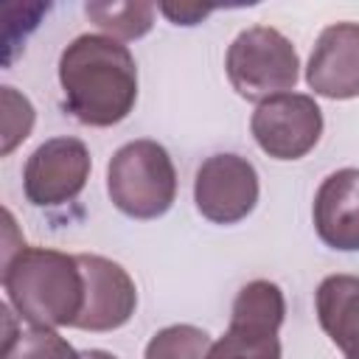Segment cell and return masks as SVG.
<instances>
[{
  "label": "cell",
  "mask_w": 359,
  "mask_h": 359,
  "mask_svg": "<svg viewBox=\"0 0 359 359\" xmlns=\"http://www.w3.org/2000/svg\"><path fill=\"white\" fill-rule=\"evenodd\" d=\"M210 345L213 342L208 331L188 323H177V325L160 328L149 339L143 359H208Z\"/></svg>",
  "instance_id": "15"
},
{
  "label": "cell",
  "mask_w": 359,
  "mask_h": 359,
  "mask_svg": "<svg viewBox=\"0 0 359 359\" xmlns=\"http://www.w3.org/2000/svg\"><path fill=\"white\" fill-rule=\"evenodd\" d=\"M84 275V306L73 328L81 331H115L126 325L137 306V289L132 275L112 258L81 252L76 255Z\"/></svg>",
  "instance_id": "8"
},
{
  "label": "cell",
  "mask_w": 359,
  "mask_h": 359,
  "mask_svg": "<svg viewBox=\"0 0 359 359\" xmlns=\"http://www.w3.org/2000/svg\"><path fill=\"white\" fill-rule=\"evenodd\" d=\"M317 320L345 356H359V278L328 275L314 292Z\"/></svg>",
  "instance_id": "11"
},
{
  "label": "cell",
  "mask_w": 359,
  "mask_h": 359,
  "mask_svg": "<svg viewBox=\"0 0 359 359\" xmlns=\"http://www.w3.org/2000/svg\"><path fill=\"white\" fill-rule=\"evenodd\" d=\"M311 219L323 244L342 252L359 250V168H339L320 182Z\"/></svg>",
  "instance_id": "10"
},
{
  "label": "cell",
  "mask_w": 359,
  "mask_h": 359,
  "mask_svg": "<svg viewBox=\"0 0 359 359\" xmlns=\"http://www.w3.org/2000/svg\"><path fill=\"white\" fill-rule=\"evenodd\" d=\"M0 104H3V154H11L17 143H22L34 129V107L31 101L17 93L14 87H0Z\"/></svg>",
  "instance_id": "17"
},
{
  "label": "cell",
  "mask_w": 359,
  "mask_h": 359,
  "mask_svg": "<svg viewBox=\"0 0 359 359\" xmlns=\"http://www.w3.org/2000/svg\"><path fill=\"white\" fill-rule=\"evenodd\" d=\"M345 359H359V356H345Z\"/></svg>",
  "instance_id": "20"
},
{
  "label": "cell",
  "mask_w": 359,
  "mask_h": 359,
  "mask_svg": "<svg viewBox=\"0 0 359 359\" xmlns=\"http://www.w3.org/2000/svg\"><path fill=\"white\" fill-rule=\"evenodd\" d=\"M81 359H118V356H112L109 351H98V348H93V351H84Z\"/></svg>",
  "instance_id": "19"
},
{
  "label": "cell",
  "mask_w": 359,
  "mask_h": 359,
  "mask_svg": "<svg viewBox=\"0 0 359 359\" xmlns=\"http://www.w3.org/2000/svg\"><path fill=\"white\" fill-rule=\"evenodd\" d=\"M258 171L241 154H210L196 168L194 202L213 224H236L247 219L258 202Z\"/></svg>",
  "instance_id": "6"
},
{
  "label": "cell",
  "mask_w": 359,
  "mask_h": 359,
  "mask_svg": "<svg viewBox=\"0 0 359 359\" xmlns=\"http://www.w3.org/2000/svg\"><path fill=\"white\" fill-rule=\"evenodd\" d=\"M112 205L129 219H157L177 199V168L157 140L123 143L107 165Z\"/></svg>",
  "instance_id": "3"
},
{
  "label": "cell",
  "mask_w": 359,
  "mask_h": 359,
  "mask_svg": "<svg viewBox=\"0 0 359 359\" xmlns=\"http://www.w3.org/2000/svg\"><path fill=\"white\" fill-rule=\"evenodd\" d=\"M65 109L84 126H115L137 101L132 50L107 34H81L59 56Z\"/></svg>",
  "instance_id": "1"
},
{
  "label": "cell",
  "mask_w": 359,
  "mask_h": 359,
  "mask_svg": "<svg viewBox=\"0 0 359 359\" xmlns=\"http://www.w3.org/2000/svg\"><path fill=\"white\" fill-rule=\"evenodd\" d=\"M3 292L17 317L31 325H73L84 306V275L76 255L22 247L3 261Z\"/></svg>",
  "instance_id": "2"
},
{
  "label": "cell",
  "mask_w": 359,
  "mask_h": 359,
  "mask_svg": "<svg viewBox=\"0 0 359 359\" xmlns=\"http://www.w3.org/2000/svg\"><path fill=\"white\" fill-rule=\"evenodd\" d=\"M0 359H81V353L65 337H59L56 328L31 325L17 331L14 339L3 342Z\"/></svg>",
  "instance_id": "16"
},
{
  "label": "cell",
  "mask_w": 359,
  "mask_h": 359,
  "mask_svg": "<svg viewBox=\"0 0 359 359\" xmlns=\"http://www.w3.org/2000/svg\"><path fill=\"white\" fill-rule=\"evenodd\" d=\"M84 14L112 39H140L154 22L151 3H87Z\"/></svg>",
  "instance_id": "14"
},
{
  "label": "cell",
  "mask_w": 359,
  "mask_h": 359,
  "mask_svg": "<svg viewBox=\"0 0 359 359\" xmlns=\"http://www.w3.org/2000/svg\"><path fill=\"white\" fill-rule=\"evenodd\" d=\"M208 11H210V8H199V6H194V8H188V6H180V8H174V6H163V14L171 17L177 25H196Z\"/></svg>",
  "instance_id": "18"
},
{
  "label": "cell",
  "mask_w": 359,
  "mask_h": 359,
  "mask_svg": "<svg viewBox=\"0 0 359 359\" xmlns=\"http://www.w3.org/2000/svg\"><path fill=\"white\" fill-rule=\"evenodd\" d=\"M90 168V151L79 137H50L31 151L22 168V191L36 208L65 205L84 191Z\"/></svg>",
  "instance_id": "7"
},
{
  "label": "cell",
  "mask_w": 359,
  "mask_h": 359,
  "mask_svg": "<svg viewBox=\"0 0 359 359\" xmlns=\"http://www.w3.org/2000/svg\"><path fill=\"white\" fill-rule=\"evenodd\" d=\"M283 317H286V297L278 283L264 280V278L241 286V292L233 300V311H230V320L266 325L275 331H280Z\"/></svg>",
  "instance_id": "13"
},
{
  "label": "cell",
  "mask_w": 359,
  "mask_h": 359,
  "mask_svg": "<svg viewBox=\"0 0 359 359\" xmlns=\"http://www.w3.org/2000/svg\"><path fill=\"white\" fill-rule=\"evenodd\" d=\"M250 129L261 151L269 157L300 160L323 135V109L306 93H280L255 107Z\"/></svg>",
  "instance_id": "5"
},
{
  "label": "cell",
  "mask_w": 359,
  "mask_h": 359,
  "mask_svg": "<svg viewBox=\"0 0 359 359\" xmlns=\"http://www.w3.org/2000/svg\"><path fill=\"white\" fill-rule=\"evenodd\" d=\"M208 359H280V339L275 328L230 320L227 331L210 345Z\"/></svg>",
  "instance_id": "12"
},
{
  "label": "cell",
  "mask_w": 359,
  "mask_h": 359,
  "mask_svg": "<svg viewBox=\"0 0 359 359\" xmlns=\"http://www.w3.org/2000/svg\"><path fill=\"white\" fill-rule=\"evenodd\" d=\"M224 70L233 90L247 101H266L289 93L300 76L294 45L272 25L244 28L227 48Z\"/></svg>",
  "instance_id": "4"
},
{
  "label": "cell",
  "mask_w": 359,
  "mask_h": 359,
  "mask_svg": "<svg viewBox=\"0 0 359 359\" xmlns=\"http://www.w3.org/2000/svg\"><path fill=\"white\" fill-rule=\"evenodd\" d=\"M306 84L323 98H356L359 95V22H334L320 31Z\"/></svg>",
  "instance_id": "9"
}]
</instances>
